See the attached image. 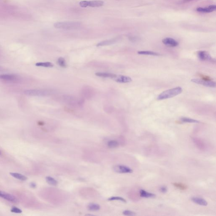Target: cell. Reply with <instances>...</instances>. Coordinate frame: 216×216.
<instances>
[{
  "instance_id": "cell-10",
  "label": "cell",
  "mask_w": 216,
  "mask_h": 216,
  "mask_svg": "<svg viewBox=\"0 0 216 216\" xmlns=\"http://www.w3.org/2000/svg\"><path fill=\"white\" fill-rule=\"evenodd\" d=\"M114 81L117 82L122 83H129L132 81V79L131 77L123 75H117L116 77L114 79Z\"/></svg>"
},
{
  "instance_id": "cell-7",
  "label": "cell",
  "mask_w": 216,
  "mask_h": 216,
  "mask_svg": "<svg viewBox=\"0 0 216 216\" xmlns=\"http://www.w3.org/2000/svg\"><path fill=\"white\" fill-rule=\"evenodd\" d=\"M0 197L12 203L17 202V199L14 196L1 190H0Z\"/></svg>"
},
{
  "instance_id": "cell-31",
  "label": "cell",
  "mask_w": 216,
  "mask_h": 216,
  "mask_svg": "<svg viewBox=\"0 0 216 216\" xmlns=\"http://www.w3.org/2000/svg\"><path fill=\"white\" fill-rule=\"evenodd\" d=\"M193 1V0H183V2H188L191 1Z\"/></svg>"
},
{
  "instance_id": "cell-17",
  "label": "cell",
  "mask_w": 216,
  "mask_h": 216,
  "mask_svg": "<svg viewBox=\"0 0 216 216\" xmlns=\"http://www.w3.org/2000/svg\"><path fill=\"white\" fill-rule=\"evenodd\" d=\"M10 175L13 177L19 180H22V181H26L27 180V178L25 176L20 174V173H10Z\"/></svg>"
},
{
  "instance_id": "cell-28",
  "label": "cell",
  "mask_w": 216,
  "mask_h": 216,
  "mask_svg": "<svg viewBox=\"0 0 216 216\" xmlns=\"http://www.w3.org/2000/svg\"><path fill=\"white\" fill-rule=\"evenodd\" d=\"M11 212H12L14 213L20 214L22 213V211L19 208L14 207L11 210Z\"/></svg>"
},
{
  "instance_id": "cell-27",
  "label": "cell",
  "mask_w": 216,
  "mask_h": 216,
  "mask_svg": "<svg viewBox=\"0 0 216 216\" xmlns=\"http://www.w3.org/2000/svg\"><path fill=\"white\" fill-rule=\"evenodd\" d=\"M123 215L126 216H135L137 215V214L134 212L130 210L123 211Z\"/></svg>"
},
{
  "instance_id": "cell-21",
  "label": "cell",
  "mask_w": 216,
  "mask_h": 216,
  "mask_svg": "<svg viewBox=\"0 0 216 216\" xmlns=\"http://www.w3.org/2000/svg\"><path fill=\"white\" fill-rule=\"evenodd\" d=\"M46 180L47 183L50 185H53V186H56L58 185V181L53 177L47 176L46 178Z\"/></svg>"
},
{
  "instance_id": "cell-1",
  "label": "cell",
  "mask_w": 216,
  "mask_h": 216,
  "mask_svg": "<svg viewBox=\"0 0 216 216\" xmlns=\"http://www.w3.org/2000/svg\"><path fill=\"white\" fill-rule=\"evenodd\" d=\"M54 26L58 29L73 30L81 27L82 23L79 22H60L54 24Z\"/></svg>"
},
{
  "instance_id": "cell-14",
  "label": "cell",
  "mask_w": 216,
  "mask_h": 216,
  "mask_svg": "<svg viewBox=\"0 0 216 216\" xmlns=\"http://www.w3.org/2000/svg\"><path fill=\"white\" fill-rule=\"evenodd\" d=\"M191 200L195 204L201 205V206H207L208 205V202L205 199H202V198H199V197H193L191 198Z\"/></svg>"
},
{
  "instance_id": "cell-22",
  "label": "cell",
  "mask_w": 216,
  "mask_h": 216,
  "mask_svg": "<svg viewBox=\"0 0 216 216\" xmlns=\"http://www.w3.org/2000/svg\"><path fill=\"white\" fill-rule=\"evenodd\" d=\"M180 120H181V122H183V123H200V122L198 120L191 119V118H187V117H181Z\"/></svg>"
},
{
  "instance_id": "cell-33",
  "label": "cell",
  "mask_w": 216,
  "mask_h": 216,
  "mask_svg": "<svg viewBox=\"0 0 216 216\" xmlns=\"http://www.w3.org/2000/svg\"><path fill=\"white\" fill-rule=\"evenodd\" d=\"M1 69V67H0V69Z\"/></svg>"
},
{
  "instance_id": "cell-2",
  "label": "cell",
  "mask_w": 216,
  "mask_h": 216,
  "mask_svg": "<svg viewBox=\"0 0 216 216\" xmlns=\"http://www.w3.org/2000/svg\"><path fill=\"white\" fill-rule=\"evenodd\" d=\"M183 91L182 88L180 87L173 88L168 90L164 91L161 93L157 96L158 100H163L168 99L171 98L178 95L181 94Z\"/></svg>"
},
{
  "instance_id": "cell-4",
  "label": "cell",
  "mask_w": 216,
  "mask_h": 216,
  "mask_svg": "<svg viewBox=\"0 0 216 216\" xmlns=\"http://www.w3.org/2000/svg\"><path fill=\"white\" fill-rule=\"evenodd\" d=\"M104 5V2L101 1H82L79 3V5L82 7L85 8L87 7H99Z\"/></svg>"
},
{
  "instance_id": "cell-16",
  "label": "cell",
  "mask_w": 216,
  "mask_h": 216,
  "mask_svg": "<svg viewBox=\"0 0 216 216\" xmlns=\"http://www.w3.org/2000/svg\"><path fill=\"white\" fill-rule=\"evenodd\" d=\"M140 196L141 197L145 198H154L156 196V195L153 193H149L144 190H141L140 191Z\"/></svg>"
},
{
  "instance_id": "cell-5",
  "label": "cell",
  "mask_w": 216,
  "mask_h": 216,
  "mask_svg": "<svg viewBox=\"0 0 216 216\" xmlns=\"http://www.w3.org/2000/svg\"><path fill=\"white\" fill-rule=\"evenodd\" d=\"M191 81L197 84L207 87H215V82L212 81L202 79H193L191 80Z\"/></svg>"
},
{
  "instance_id": "cell-26",
  "label": "cell",
  "mask_w": 216,
  "mask_h": 216,
  "mask_svg": "<svg viewBox=\"0 0 216 216\" xmlns=\"http://www.w3.org/2000/svg\"><path fill=\"white\" fill-rule=\"evenodd\" d=\"M108 200L109 201H121V202H123V203H127V201H126V199H123V198L120 197H116V196H114V197H111V198H109V199H108Z\"/></svg>"
},
{
  "instance_id": "cell-30",
  "label": "cell",
  "mask_w": 216,
  "mask_h": 216,
  "mask_svg": "<svg viewBox=\"0 0 216 216\" xmlns=\"http://www.w3.org/2000/svg\"><path fill=\"white\" fill-rule=\"evenodd\" d=\"M30 187L33 188H35L36 186V184H35V183H34V182H32V183H30Z\"/></svg>"
},
{
  "instance_id": "cell-19",
  "label": "cell",
  "mask_w": 216,
  "mask_h": 216,
  "mask_svg": "<svg viewBox=\"0 0 216 216\" xmlns=\"http://www.w3.org/2000/svg\"><path fill=\"white\" fill-rule=\"evenodd\" d=\"M87 208L90 211H97L99 210L100 209V205L96 204L91 203L89 204L87 206Z\"/></svg>"
},
{
  "instance_id": "cell-25",
  "label": "cell",
  "mask_w": 216,
  "mask_h": 216,
  "mask_svg": "<svg viewBox=\"0 0 216 216\" xmlns=\"http://www.w3.org/2000/svg\"><path fill=\"white\" fill-rule=\"evenodd\" d=\"M58 64L59 66L63 68L67 67V64L64 58L60 57L58 60Z\"/></svg>"
},
{
  "instance_id": "cell-24",
  "label": "cell",
  "mask_w": 216,
  "mask_h": 216,
  "mask_svg": "<svg viewBox=\"0 0 216 216\" xmlns=\"http://www.w3.org/2000/svg\"><path fill=\"white\" fill-rule=\"evenodd\" d=\"M119 145V142L116 140H111L108 143V146L110 148H115Z\"/></svg>"
},
{
  "instance_id": "cell-23",
  "label": "cell",
  "mask_w": 216,
  "mask_h": 216,
  "mask_svg": "<svg viewBox=\"0 0 216 216\" xmlns=\"http://www.w3.org/2000/svg\"><path fill=\"white\" fill-rule=\"evenodd\" d=\"M173 184L174 187H176V188H178L179 190H185L188 188L187 185L181 183L175 182V183H173Z\"/></svg>"
},
{
  "instance_id": "cell-20",
  "label": "cell",
  "mask_w": 216,
  "mask_h": 216,
  "mask_svg": "<svg viewBox=\"0 0 216 216\" xmlns=\"http://www.w3.org/2000/svg\"><path fill=\"white\" fill-rule=\"evenodd\" d=\"M138 54L139 55H148V56H158L160 54L155 52L150 51H141L138 52Z\"/></svg>"
},
{
  "instance_id": "cell-9",
  "label": "cell",
  "mask_w": 216,
  "mask_h": 216,
  "mask_svg": "<svg viewBox=\"0 0 216 216\" xmlns=\"http://www.w3.org/2000/svg\"><path fill=\"white\" fill-rule=\"evenodd\" d=\"M198 57L202 61H211L212 60L210 55L207 52L204 51H200L198 53Z\"/></svg>"
},
{
  "instance_id": "cell-13",
  "label": "cell",
  "mask_w": 216,
  "mask_h": 216,
  "mask_svg": "<svg viewBox=\"0 0 216 216\" xmlns=\"http://www.w3.org/2000/svg\"><path fill=\"white\" fill-rule=\"evenodd\" d=\"M118 38H114L112 39H108V40H105L99 42L97 44V47H102V46H108V45H111L114 44L117 42Z\"/></svg>"
},
{
  "instance_id": "cell-12",
  "label": "cell",
  "mask_w": 216,
  "mask_h": 216,
  "mask_svg": "<svg viewBox=\"0 0 216 216\" xmlns=\"http://www.w3.org/2000/svg\"><path fill=\"white\" fill-rule=\"evenodd\" d=\"M216 9L215 5H210L208 6L207 7H198L196 9V11L199 12L201 13H211L215 11Z\"/></svg>"
},
{
  "instance_id": "cell-11",
  "label": "cell",
  "mask_w": 216,
  "mask_h": 216,
  "mask_svg": "<svg viewBox=\"0 0 216 216\" xmlns=\"http://www.w3.org/2000/svg\"><path fill=\"white\" fill-rule=\"evenodd\" d=\"M17 76L13 74H1L0 79L6 82H14L17 80Z\"/></svg>"
},
{
  "instance_id": "cell-8",
  "label": "cell",
  "mask_w": 216,
  "mask_h": 216,
  "mask_svg": "<svg viewBox=\"0 0 216 216\" xmlns=\"http://www.w3.org/2000/svg\"><path fill=\"white\" fill-rule=\"evenodd\" d=\"M163 43L165 45L170 47H177L178 45V43L176 40L173 38H164L162 40Z\"/></svg>"
},
{
  "instance_id": "cell-32",
  "label": "cell",
  "mask_w": 216,
  "mask_h": 216,
  "mask_svg": "<svg viewBox=\"0 0 216 216\" xmlns=\"http://www.w3.org/2000/svg\"><path fill=\"white\" fill-rule=\"evenodd\" d=\"M0 154H1V152H0Z\"/></svg>"
},
{
  "instance_id": "cell-15",
  "label": "cell",
  "mask_w": 216,
  "mask_h": 216,
  "mask_svg": "<svg viewBox=\"0 0 216 216\" xmlns=\"http://www.w3.org/2000/svg\"><path fill=\"white\" fill-rule=\"evenodd\" d=\"M95 75L98 77L103 78H109L114 79L116 77L117 75L112 73L107 72H97L95 74Z\"/></svg>"
},
{
  "instance_id": "cell-3",
  "label": "cell",
  "mask_w": 216,
  "mask_h": 216,
  "mask_svg": "<svg viewBox=\"0 0 216 216\" xmlns=\"http://www.w3.org/2000/svg\"><path fill=\"white\" fill-rule=\"evenodd\" d=\"M24 93L25 95L33 96H45L49 95V91L44 90H25Z\"/></svg>"
},
{
  "instance_id": "cell-29",
  "label": "cell",
  "mask_w": 216,
  "mask_h": 216,
  "mask_svg": "<svg viewBox=\"0 0 216 216\" xmlns=\"http://www.w3.org/2000/svg\"><path fill=\"white\" fill-rule=\"evenodd\" d=\"M160 190L161 193H166L168 191L167 187L165 186H162L160 188Z\"/></svg>"
},
{
  "instance_id": "cell-6",
  "label": "cell",
  "mask_w": 216,
  "mask_h": 216,
  "mask_svg": "<svg viewBox=\"0 0 216 216\" xmlns=\"http://www.w3.org/2000/svg\"><path fill=\"white\" fill-rule=\"evenodd\" d=\"M114 171L117 173H132L133 170L129 167L123 165H117L113 167Z\"/></svg>"
},
{
  "instance_id": "cell-18",
  "label": "cell",
  "mask_w": 216,
  "mask_h": 216,
  "mask_svg": "<svg viewBox=\"0 0 216 216\" xmlns=\"http://www.w3.org/2000/svg\"><path fill=\"white\" fill-rule=\"evenodd\" d=\"M35 66L38 67H43L52 68L54 65L51 62H38L35 64Z\"/></svg>"
}]
</instances>
